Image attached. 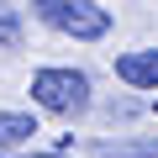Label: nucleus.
I'll list each match as a JSON object with an SVG mask.
<instances>
[{
  "instance_id": "0eeeda50",
  "label": "nucleus",
  "mask_w": 158,
  "mask_h": 158,
  "mask_svg": "<svg viewBox=\"0 0 158 158\" xmlns=\"http://www.w3.org/2000/svg\"><path fill=\"white\" fill-rule=\"evenodd\" d=\"M0 158H6V153H0ZM32 158H63V153H32Z\"/></svg>"
},
{
  "instance_id": "423d86ee",
  "label": "nucleus",
  "mask_w": 158,
  "mask_h": 158,
  "mask_svg": "<svg viewBox=\"0 0 158 158\" xmlns=\"http://www.w3.org/2000/svg\"><path fill=\"white\" fill-rule=\"evenodd\" d=\"M0 48H21V11L0 6Z\"/></svg>"
},
{
  "instance_id": "20e7f679",
  "label": "nucleus",
  "mask_w": 158,
  "mask_h": 158,
  "mask_svg": "<svg viewBox=\"0 0 158 158\" xmlns=\"http://www.w3.org/2000/svg\"><path fill=\"white\" fill-rule=\"evenodd\" d=\"M90 153H95V158H158V137H127V142L95 137Z\"/></svg>"
},
{
  "instance_id": "f257e3e1",
  "label": "nucleus",
  "mask_w": 158,
  "mask_h": 158,
  "mask_svg": "<svg viewBox=\"0 0 158 158\" xmlns=\"http://www.w3.org/2000/svg\"><path fill=\"white\" fill-rule=\"evenodd\" d=\"M32 11H37L42 27H53V32H63L74 42H100L111 32V11L95 6V0H37Z\"/></svg>"
},
{
  "instance_id": "f03ea898",
  "label": "nucleus",
  "mask_w": 158,
  "mask_h": 158,
  "mask_svg": "<svg viewBox=\"0 0 158 158\" xmlns=\"http://www.w3.org/2000/svg\"><path fill=\"white\" fill-rule=\"evenodd\" d=\"M32 100L53 116H79L90 106V79L79 69H37L32 74Z\"/></svg>"
},
{
  "instance_id": "39448f33",
  "label": "nucleus",
  "mask_w": 158,
  "mask_h": 158,
  "mask_svg": "<svg viewBox=\"0 0 158 158\" xmlns=\"http://www.w3.org/2000/svg\"><path fill=\"white\" fill-rule=\"evenodd\" d=\"M27 137H37V116H27V111H0V148H21Z\"/></svg>"
},
{
  "instance_id": "7ed1b4c3",
  "label": "nucleus",
  "mask_w": 158,
  "mask_h": 158,
  "mask_svg": "<svg viewBox=\"0 0 158 158\" xmlns=\"http://www.w3.org/2000/svg\"><path fill=\"white\" fill-rule=\"evenodd\" d=\"M116 79L132 90H158V48H132L116 53Z\"/></svg>"
}]
</instances>
